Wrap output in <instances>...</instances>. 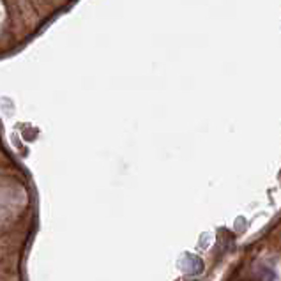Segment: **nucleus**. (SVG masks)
Returning <instances> with one entry per match:
<instances>
[]
</instances>
